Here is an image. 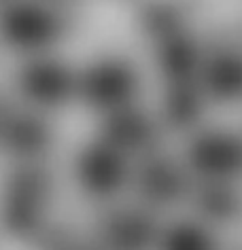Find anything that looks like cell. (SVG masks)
Returning a JSON list of instances; mask_svg holds the SVG:
<instances>
[{"mask_svg":"<svg viewBox=\"0 0 242 250\" xmlns=\"http://www.w3.org/2000/svg\"><path fill=\"white\" fill-rule=\"evenodd\" d=\"M140 89V77L126 60L109 58L89 66L79 77V96L98 110H117L132 106Z\"/></svg>","mask_w":242,"mask_h":250,"instance_id":"obj_1","label":"cell"},{"mask_svg":"<svg viewBox=\"0 0 242 250\" xmlns=\"http://www.w3.org/2000/svg\"><path fill=\"white\" fill-rule=\"evenodd\" d=\"M4 39L22 51H43L66 34V17L47 4L13 2L2 17Z\"/></svg>","mask_w":242,"mask_h":250,"instance_id":"obj_2","label":"cell"},{"mask_svg":"<svg viewBox=\"0 0 242 250\" xmlns=\"http://www.w3.org/2000/svg\"><path fill=\"white\" fill-rule=\"evenodd\" d=\"M77 180L85 193L94 197H110L126 187L130 167L126 153L110 146L109 142H96L83 148L77 159Z\"/></svg>","mask_w":242,"mask_h":250,"instance_id":"obj_3","label":"cell"},{"mask_svg":"<svg viewBox=\"0 0 242 250\" xmlns=\"http://www.w3.org/2000/svg\"><path fill=\"white\" fill-rule=\"evenodd\" d=\"M187 166L204 180H229L242 174V138L227 132H208L191 140Z\"/></svg>","mask_w":242,"mask_h":250,"instance_id":"obj_4","label":"cell"},{"mask_svg":"<svg viewBox=\"0 0 242 250\" xmlns=\"http://www.w3.org/2000/svg\"><path fill=\"white\" fill-rule=\"evenodd\" d=\"M22 96L41 108H58L79 93V77L66 64L53 60H39L20 72Z\"/></svg>","mask_w":242,"mask_h":250,"instance_id":"obj_5","label":"cell"},{"mask_svg":"<svg viewBox=\"0 0 242 250\" xmlns=\"http://www.w3.org/2000/svg\"><path fill=\"white\" fill-rule=\"evenodd\" d=\"M102 140L126 155L151 151L157 142V123L132 106L110 110L102 123Z\"/></svg>","mask_w":242,"mask_h":250,"instance_id":"obj_6","label":"cell"},{"mask_svg":"<svg viewBox=\"0 0 242 250\" xmlns=\"http://www.w3.org/2000/svg\"><path fill=\"white\" fill-rule=\"evenodd\" d=\"M136 189L147 204L168 206L185 195L187 178L175 161L166 157H149L136 172Z\"/></svg>","mask_w":242,"mask_h":250,"instance_id":"obj_7","label":"cell"},{"mask_svg":"<svg viewBox=\"0 0 242 250\" xmlns=\"http://www.w3.org/2000/svg\"><path fill=\"white\" fill-rule=\"evenodd\" d=\"M202 89L219 102L242 100V53L236 49H219L204 58L200 70Z\"/></svg>","mask_w":242,"mask_h":250,"instance_id":"obj_8","label":"cell"},{"mask_svg":"<svg viewBox=\"0 0 242 250\" xmlns=\"http://www.w3.org/2000/svg\"><path fill=\"white\" fill-rule=\"evenodd\" d=\"M2 140L4 148L20 159L32 161L49 151L53 145V134L47 121L36 115L20 112V115L4 117L2 125Z\"/></svg>","mask_w":242,"mask_h":250,"instance_id":"obj_9","label":"cell"},{"mask_svg":"<svg viewBox=\"0 0 242 250\" xmlns=\"http://www.w3.org/2000/svg\"><path fill=\"white\" fill-rule=\"evenodd\" d=\"M204 64L202 49L198 41L185 30L159 41L157 47V68L168 83H185L200 77Z\"/></svg>","mask_w":242,"mask_h":250,"instance_id":"obj_10","label":"cell"},{"mask_svg":"<svg viewBox=\"0 0 242 250\" xmlns=\"http://www.w3.org/2000/svg\"><path fill=\"white\" fill-rule=\"evenodd\" d=\"M100 233L110 246L136 248L145 246L157 235V225L153 216L138 208H119L104 216Z\"/></svg>","mask_w":242,"mask_h":250,"instance_id":"obj_11","label":"cell"},{"mask_svg":"<svg viewBox=\"0 0 242 250\" xmlns=\"http://www.w3.org/2000/svg\"><path fill=\"white\" fill-rule=\"evenodd\" d=\"M198 212L215 223L236 221L242 212V197L227 180H204L194 193Z\"/></svg>","mask_w":242,"mask_h":250,"instance_id":"obj_12","label":"cell"},{"mask_svg":"<svg viewBox=\"0 0 242 250\" xmlns=\"http://www.w3.org/2000/svg\"><path fill=\"white\" fill-rule=\"evenodd\" d=\"M204 108V89L194 81L170 83L164 96V117L175 129H187L202 115Z\"/></svg>","mask_w":242,"mask_h":250,"instance_id":"obj_13","label":"cell"},{"mask_svg":"<svg viewBox=\"0 0 242 250\" xmlns=\"http://www.w3.org/2000/svg\"><path fill=\"white\" fill-rule=\"evenodd\" d=\"M138 26L142 34L151 36L155 41H164L168 36L181 32L185 26V13L172 0H155L140 9Z\"/></svg>","mask_w":242,"mask_h":250,"instance_id":"obj_14","label":"cell"},{"mask_svg":"<svg viewBox=\"0 0 242 250\" xmlns=\"http://www.w3.org/2000/svg\"><path fill=\"white\" fill-rule=\"evenodd\" d=\"M53 178L45 167L41 166H23L13 172L9 180V195L36 199V202H45L51 193Z\"/></svg>","mask_w":242,"mask_h":250,"instance_id":"obj_15","label":"cell"},{"mask_svg":"<svg viewBox=\"0 0 242 250\" xmlns=\"http://www.w3.org/2000/svg\"><path fill=\"white\" fill-rule=\"evenodd\" d=\"M161 246L176 250H200L213 246V233L198 221H176L161 231Z\"/></svg>","mask_w":242,"mask_h":250,"instance_id":"obj_16","label":"cell"},{"mask_svg":"<svg viewBox=\"0 0 242 250\" xmlns=\"http://www.w3.org/2000/svg\"><path fill=\"white\" fill-rule=\"evenodd\" d=\"M43 204L45 202L9 195L4 206V225L20 235L32 233L43 223Z\"/></svg>","mask_w":242,"mask_h":250,"instance_id":"obj_17","label":"cell"}]
</instances>
